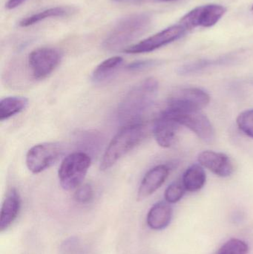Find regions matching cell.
Masks as SVG:
<instances>
[{
    "instance_id": "52a82bcc",
    "label": "cell",
    "mask_w": 253,
    "mask_h": 254,
    "mask_svg": "<svg viewBox=\"0 0 253 254\" xmlns=\"http://www.w3.org/2000/svg\"><path fill=\"white\" fill-rule=\"evenodd\" d=\"M63 152L62 145L56 142L39 143L27 152L25 162L28 170L38 174L51 167Z\"/></svg>"
},
{
    "instance_id": "7c38bea8",
    "label": "cell",
    "mask_w": 253,
    "mask_h": 254,
    "mask_svg": "<svg viewBox=\"0 0 253 254\" xmlns=\"http://www.w3.org/2000/svg\"><path fill=\"white\" fill-rule=\"evenodd\" d=\"M169 174V167L165 164L156 166L144 176L138 192V199H145L154 193L164 183Z\"/></svg>"
},
{
    "instance_id": "2e32d148",
    "label": "cell",
    "mask_w": 253,
    "mask_h": 254,
    "mask_svg": "<svg viewBox=\"0 0 253 254\" xmlns=\"http://www.w3.org/2000/svg\"><path fill=\"white\" fill-rule=\"evenodd\" d=\"M206 176L201 164H195L189 167L182 177V184L188 192H197L206 184Z\"/></svg>"
},
{
    "instance_id": "cb8c5ba5",
    "label": "cell",
    "mask_w": 253,
    "mask_h": 254,
    "mask_svg": "<svg viewBox=\"0 0 253 254\" xmlns=\"http://www.w3.org/2000/svg\"><path fill=\"white\" fill-rule=\"evenodd\" d=\"M94 197V190L90 184H85L77 188L74 198L77 202L87 204L90 202Z\"/></svg>"
},
{
    "instance_id": "30bf717a",
    "label": "cell",
    "mask_w": 253,
    "mask_h": 254,
    "mask_svg": "<svg viewBox=\"0 0 253 254\" xmlns=\"http://www.w3.org/2000/svg\"><path fill=\"white\" fill-rule=\"evenodd\" d=\"M186 32L187 30L180 24L172 25L136 44L129 46L124 49V52L127 54L149 53L179 40Z\"/></svg>"
},
{
    "instance_id": "8fae6325",
    "label": "cell",
    "mask_w": 253,
    "mask_h": 254,
    "mask_svg": "<svg viewBox=\"0 0 253 254\" xmlns=\"http://www.w3.org/2000/svg\"><path fill=\"white\" fill-rule=\"evenodd\" d=\"M199 164L220 177H228L233 174L234 166L228 155L214 151H203L198 157Z\"/></svg>"
},
{
    "instance_id": "4316f807",
    "label": "cell",
    "mask_w": 253,
    "mask_h": 254,
    "mask_svg": "<svg viewBox=\"0 0 253 254\" xmlns=\"http://www.w3.org/2000/svg\"><path fill=\"white\" fill-rule=\"evenodd\" d=\"M114 2L123 3V4H141L147 0H112Z\"/></svg>"
},
{
    "instance_id": "ffe728a7",
    "label": "cell",
    "mask_w": 253,
    "mask_h": 254,
    "mask_svg": "<svg viewBox=\"0 0 253 254\" xmlns=\"http://www.w3.org/2000/svg\"><path fill=\"white\" fill-rule=\"evenodd\" d=\"M121 57L116 56L105 60L99 64L92 73V80L95 83H101L106 80L123 64Z\"/></svg>"
},
{
    "instance_id": "9c48e42d",
    "label": "cell",
    "mask_w": 253,
    "mask_h": 254,
    "mask_svg": "<svg viewBox=\"0 0 253 254\" xmlns=\"http://www.w3.org/2000/svg\"><path fill=\"white\" fill-rule=\"evenodd\" d=\"M226 11L227 9L221 4H209L199 6L184 15L180 20L179 24L187 31L197 27L209 28L218 23Z\"/></svg>"
},
{
    "instance_id": "d6986e66",
    "label": "cell",
    "mask_w": 253,
    "mask_h": 254,
    "mask_svg": "<svg viewBox=\"0 0 253 254\" xmlns=\"http://www.w3.org/2000/svg\"><path fill=\"white\" fill-rule=\"evenodd\" d=\"M28 100L24 97H6L0 101V120H7L25 110Z\"/></svg>"
},
{
    "instance_id": "f1b7e54d",
    "label": "cell",
    "mask_w": 253,
    "mask_h": 254,
    "mask_svg": "<svg viewBox=\"0 0 253 254\" xmlns=\"http://www.w3.org/2000/svg\"><path fill=\"white\" fill-rule=\"evenodd\" d=\"M252 10H253V6H252Z\"/></svg>"
},
{
    "instance_id": "5bb4252c",
    "label": "cell",
    "mask_w": 253,
    "mask_h": 254,
    "mask_svg": "<svg viewBox=\"0 0 253 254\" xmlns=\"http://www.w3.org/2000/svg\"><path fill=\"white\" fill-rule=\"evenodd\" d=\"M21 207V198L19 192L12 188L7 192L1 209L0 231L7 230L19 214Z\"/></svg>"
},
{
    "instance_id": "277c9868",
    "label": "cell",
    "mask_w": 253,
    "mask_h": 254,
    "mask_svg": "<svg viewBox=\"0 0 253 254\" xmlns=\"http://www.w3.org/2000/svg\"><path fill=\"white\" fill-rule=\"evenodd\" d=\"M91 163V157L84 152H74L67 155L58 171L61 187L65 190L79 188L89 171Z\"/></svg>"
},
{
    "instance_id": "484cf974",
    "label": "cell",
    "mask_w": 253,
    "mask_h": 254,
    "mask_svg": "<svg viewBox=\"0 0 253 254\" xmlns=\"http://www.w3.org/2000/svg\"><path fill=\"white\" fill-rule=\"evenodd\" d=\"M26 0H7L5 4L6 7L9 10H13L20 6Z\"/></svg>"
},
{
    "instance_id": "3957f363",
    "label": "cell",
    "mask_w": 253,
    "mask_h": 254,
    "mask_svg": "<svg viewBox=\"0 0 253 254\" xmlns=\"http://www.w3.org/2000/svg\"><path fill=\"white\" fill-rule=\"evenodd\" d=\"M144 135V126L140 124L126 125L113 137L102 155V171L109 170L119 160L138 146Z\"/></svg>"
},
{
    "instance_id": "6da1fadb",
    "label": "cell",
    "mask_w": 253,
    "mask_h": 254,
    "mask_svg": "<svg viewBox=\"0 0 253 254\" xmlns=\"http://www.w3.org/2000/svg\"><path fill=\"white\" fill-rule=\"evenodd\" d=\"M157 90L158 81L154 77H149L133 86L119 104L118 120L126 126L140 124L154 104Z\"/></svg>"
},
{
    "instance_id": "e0dca14e",
    "label": "cell",
    "mask_w": 253,
    "mask_h": 254,
    "mask_svg": "<svg viewBox=\"0 0 253 254\" xmlns=\"http://www.w3.org/2000/svg\"><path fill=\"white\" fill-rule=\"evenodd\" d=\"M76 11L75 9L72 7H54L51 8L46 9V10H42L38 13H34L31 16H28L25 19H22L19 22V26L29 27L31 25H35L41 21L45 19H49V18L62 17V16H69Z\"/></svg>"
},
{
    "instance_id": "7a4b0ae2",
    "label": "cell",
    "mask_w": 253,
    "mask_h": 254,
    "mask_svg": "<svg viewBox=\"0 0 253 254\" xmlns=\"http://www.w3.org/2000/svg\"><path fill=\"white\" fill-rule=\"evenodd\" d=\"M151 25L152 16L149 13H135L125 16L110 31L102 43V47L108 52L120 50L145 34Z\"/></svg>"
},
{
    "instance_id": "603a6c76",
    "label": "cell",
    "mask_w": 253,
    "mask_h": 254,
    "mask_svg": "<svg viewBox=\"0 0 253 254\" xmlns=\"http://www.w3.org/2000/svg\"><path fill=\"white\" fill-rule=\"evenodd\" d=\"M236 124L244 134L253 138V109L245 110L239 114Z\"/></svg>"
},
{
    "instance_id": "9a60e30c",
    "label": "cell",
    "mask_w": 253,
    "mask_h": 254,
    "mask_svg": "<svg viewBox=\"0 0 253 254\" xmlns=\"http://www.w3.org/2000/svg\"><path fill=\"white\" fill-rule=\"evenodd\" d=\"M172 208L167 201H158L154 204L147 215V224L152 229L160 231L169 226L172 221Z\"/></svg>"
},
{
    "instance_id": "d4e9b609",
    "label": "cell",
    "mask_w": 253,
    "mask_h": 254,
    "mask_svg": "<svg viewBox=\"0 0 253 254\" xmlns=\"http://www.w3.org/2000/svg\"><path fill=\"white\" fill-rule=\"evenodd\" d=\"M161 64V61L157 60H146V61H138L129 64L127 65V69L131 71H141L149 68H154Z\"/></svg>"
},
{
    "instance_id": "4fadbf2b",
    "label": "cell",
    "mask_w": 253,
    "mask_h": 254,
    "mask_svg": "<svg viewBox=\"0 0 253 254\" xmlns=\"http://www.w3.org/2000/svg\"><path fill=\"white\" fill-rule=\"evenodd\" d=\"M180 127L175 121L160 113L153 127L154 138L159 146L163 148L171 147L176 140Z\"/></svg>"
},
{
    "instance_id": "5b68a950",
    "label": "cell",
    "mask_w": 253,
    "mask_h": 254,
    "mask_svg": "<svg viewBox=\"0 0 253 254\" xmlns=\"http://www.w3.org/2000/svg\"><path fill=\"white\" fill-rule=\"evenodd\" d=\"M161 113L180 126L187 127L204 141L210 142L215 138V129L212 123L201 111H176L166 107Z\"/></svg>"
},
{
    "instance_id": "ac0fdd59",
    "label": "cell",
    "mask_w": 253,
    "mask_h": 254,
    "mask_svg": "<svg viewBox=\"0 0 253 254\" xmlns=\"http://www.w3.org/2000/svg\"><path fill=\"white\" fill-rule=\"evenodd\" d=\"M233 61L231 56H224L217 59H203L200 61L189 63L178 68V74L181 75H189V74H196L200 72L206 68L217 65H224L230 64Z\"/></svg>"
},
{
    "instance_id": "83f0119b",
    "label": "cell",
    "mask_w": 253,
    "mask_h": 254,
    "mask_svg": "<svg viewBox=\"0 0 253 254\" xmlns=\"http://www.w3.org/2000/svg\"><path fill=\"white\" fill-rule=\"evenodd\" d=\"M160 1H172V0H160Z\"/></svg>"
},
{
    "instance_id": "ba28073f",
    "label": "cell",
    "mask_w": 253,
    "mask_h": 254,
    "mask_svg": "<svg viewBox=\"0 0 253 254\" xmlns=\"http://www.w3.org/2000/svg\"><path fill=\"white\" fill-rule=\"evenodd\" d=\"M210 102V96L197 87L182 88L169 96L167 108L176 111H201Z\"/></svg>"
},
{
    "instance_id": "8992f818",
    "label": "cell",
    "mask_w": 253,
    "mask_h": 254,
    "mask_svg": "<svg viewBox=\"0 0 253 254\" xmlns=\"http://www.w3.org/2000/svg\"><path fill=\"white\" fill-rule=\"evenodd\" d=\"M62 53L50 47L39 48L28 55V67L34 80L47 78L60 64Z\"/></svg>"
},
{
    "instance_id": "44dd1931",
    "label": "cell",
    "mask_w": 253,
    "mask_h": 254,
    "mask_svg": "<svg viewBox=\"0 0 253 254\" xmlns=\"http://www.w3.org/2000/svg\"><path fill=\"white\" fill-rule=\"evenodd\" d=\"M249 246L239 239H231L224 243L216 254H248Z\"/></svg>"
},
{
    "instance_id": "7402d4cb",
    "label": "cell",
    "mask_w": 253,
    "mask_h": 254,
    "mask_svg": "<svg viewBox=\"0 0 253 254\" xmlns=\"http://www.w3.org/2000/svg\"><path fill=\"white\" fill-rule=\"evenodd\" d=\"M186 191L182 182H174L165 190V200L169 204H175L184 197Z\"/></svg>"
}]
</instances>
